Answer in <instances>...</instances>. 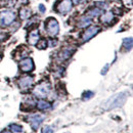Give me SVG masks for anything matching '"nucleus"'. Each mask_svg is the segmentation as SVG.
Listing matches in <instances>:
<instances>
[{
    "label": "nucleus",
    "mask_w": 133,
    "mask_h": 133,
    "mask_svg": "<svg viewBox=\"0 0 133 133\" xmlns=\"http://www.w3.org/2000/svg\"><path fill=\"white\" fill-rule=\"evenodd\" d=\"M128 97V93L127 92H120L117 93L114 96L110 97L109 99L104 102V104H102L104 110H113L119 107H122Z\"/></svg>",
    "instance_id": "f257e3e1"
},
{
    "label": "nucleus",
    "mask_w": 133,
    "mask_h": 133,
    "mask_svg": "<svg viewBox=\"0 0 133 133\" xmlns=\"http://www.w3.org/2000/svg\"><path fill=\"white\" fill-rule=\"evenodd\" d=\"M50 92V84L48 82H41L34 89L33 93L39 98H45Z\"/></svg>",
    "instance_id": "f03ea898"
},
{
    "label": "nucleus",
    "mask_w": 133,
    "mask_h": 133,
    "mask_svg": "<svg viewBox=\"0 0 133 133\" xmlns=\"http://www.w3.org/2000/svg\"><path fill=\"white\" fill-rule=\"evenodd\" d=\"M45 28H46V31L47 34L49 35L50 37H54L58 34L59 31V26H58V23L55 18L53 17H49L45 24Z\"/></svg>",
    "instance_id": "7ed1b4c3"
},
{
    "label": "nucleus",
    "mask_w": 133,
    "mask_h": 133,
    "mask_svg": "<svg viewBox=\"0 0 133 133\" xmlns=\"http://www.w3.org/2000/svg\"><path fill=\"white\" fill-rule=\"evenodd\" d=\"M16 19V12L12 10H4L0 12V24L2 26H9Z\"/></svg>",
    "instance_id": "20e7f679"
},
{
    "label": "nucleus",
    "mask_w": 133,
    "mask_h": 133,
    "mask_svg": "<svg viewBox=\"0 0 133 133\" xmlns=\"http://www.w3.org/2000/svg\"><path fill=\"white\" fill-rule=\"evenodd\" d=\"M73 7V2L72 0H63L59 2V4L57 5L56 7V10L59 12V14H63V15H66L68 14Z\"/></svg>",
    "instance_id": "39448f33"
},
{
    "label": "nucleus",
    "mask_w": 133,
    "mask_h": 133,
    "mask_svg": "<svg viewBox=\"0 0 133 133\" xmlns=\"http://www.w3.org/2000/svg\"><path fill=\"white\" fill-rule=\"evenodd\" d=\"M44 120V117L39 115V114H34L32 116L29 117V122H30V125L32 127L33 130H37L39 128V126L41 125V123L43 122Z\"/></svg>",
    "instance_id": "423d86ee"
},
{
    "label": "nucleus",
    "mask_w": 133,
    "mask_h": 133,
    "mask_svg": "<svg viewBox=\"0 0 133 133\" xmlns=\"http://www.w3.org/2000/svg\"><path fill=\"white\" fill-rule=\"evenodd\" d=\"M19 69L22 72L28 73V72H32L34 70V62L32 58L27 57L23 61H21L19 63Z\"/></svg>",
    "instance_id": "0eeeda50"
},
{
    "label": "nucleus",
    "mask_w": 133,
    "mask_h": 133,
    "mask_svg": "<svg viewBox=\"0 0 133 133\" xmlns=\"http://www.w3.org/2000/svg\"><path fill=\"white\" fill-rule=\"evenodd\" d=\"M34 83V78L31 76H25V77H22L19 80H18V86L22 90H27L29 89Z\"/></svg>",
    "instance_id": "6e6552de"
},
{
    "label": "nucleus",
    "mask_w": 133,
    "mask_h": 133,
    "mask_svg": "<svg viewBox=\"0 0 133 133\" xmlns=\"http://www.w3.org/2000/svg\"><path fill=\"white\" fill-rule=\"evenodd\" d=\"M99 28L98 27H90V28H87L85 31H84L83 35H82V40L83 42H86L88 40H90L92 37H94L96 34L99 32Z\"/></svg>",
    "instance_id": "1a4fd4ad"
},
{
    "label": "nucleus",
    "mask_w": 133,
    "mask_h": 133,
    "mask_svg": "<svg viewBox=\"0 0 133 133\" xmlns=\"http://www.w3.org/2000/svg\"><path fill=\"white\" fill-rule=\"evenodd\" d=\"M39 40H40V35H39L38 30L31 31L30 34H29V36H28V43L30 45H36Z\"/></svg>",
    "instance_id": "9d476101"
},
{
    "label": "nucleus",
    "mask_w": 133,
    "mask_h": 133,
    "mask_svg": "<svg viewBox=\"0 0 133 133\" xmlns=\"http://www.w3.org/2000/svg\"><path fill=\"white\" fill-rule=\"evenodd\" d=\"M73 52H74V49H72L70 47H66V48L62 49V51L58 53V58L61 61H66V59H68L72 55Z\"/></svg>",
    "instance_id": "9b49d317"
},
{
    "label": "nucleus",
    "mask_w": 133,
    "mask_h": 133,
    "mask_svg": "<svg viewBox=\"0 0 133 133\" xmlns=\"http://www.w3.org/2000/svg\"><path fill=\"white\" fill-rule=\"evenodd\" d=\"M37 108L40 111H46V110H49L51 108V104H50V102L46 101V100L40 99L37 102Z\"/></svg>",
    "instance_id": "f8f14e48"
},
{
    "label": "nucleus",
    "mask_w": 133,
    "mask_h": 133,
    "mask_svg": "<svg viewBox=\"0 0 133 133\" xmlns=\"http://www.w3.org/2000/svg\"><path fill=\"white\" fill-rule=\"evenodd\" d=\"M90 24H91V18L88 17V16H84V17H82L79 19L78 26H79L80 28H85V27L89 26Z\"/></svg>",
    "instance_id": "ddd939ff"
},
{
    "label": "nucleus",
    "mask_w": 133,
    "mask_h": 133,
    "mask_svg": "<svg viewBox=\"0 0 133 133\" xmlns=\"http://www.w3.org/2000/svg\"><path fill=\"white\" fill-rule=\"evenodd\" d=\"M113 19H114V15H113L112 11H108V12H105V14L101 17V22H102L103 24H110Z\"/></svg>",
    "instance_id": "4468645a"
},
{
    "label": "nucleus",
    "mask_w": 133,
    "mask_h": 133,
    "mask_svg": "<svg viewBox=\"0 0 133 133\" xmlns=\"http://www.w3.org/2000/svg\"><path fill=\"white\" fill-rule=\"evenodd\" d=\"M19 17L22 19H27L31 17V9L28 7H24L19 10Z\"/></svg>",
    "instance_id": "2eb2a0df"
},
{
    "label": "nucleus",
    "mask_w": 133,
    "mask_h": 133,
    "mask_svg": "<svg viewBox=\"0 0 133 133\" xmlns=\"http://www.w3.org/2000/svg\"><path fill=\"white\" fill-rule=\"evenodd\" d=\"M123 47L126 50H130L132 48V38L129 37V38H125L123 40Z\"/></svg>",
    "instance_id": "dca6fc26"
},
{
    "label": "nucleus",
    "mask_w": 133,
    "mask_h": 133,
    "mask_svg": "<svg viewBox=\"0 0 133 133\" xmlns=\"http://www.w3.org/2000/svg\"><path fill=\"white\" fill-rule=\"evenodd\" d=\"M100 14H101V9H99V8L96 7V8H92V9H90L86 16H88L89 17H98V16H100Z\"/></svg>",
    "instance_id": "f3484780"
},
{
    "label": "nucleus",
    "mask_w": 133,
    "mask_h": 133,
    "mask_svg": "<svg viewBox=\"0 0 133 133\" xmlns=\"http://www.w3.org/2000/svg\"><path fill=\"white\" fill-rule=\"evenodd\" d=\"M9 128L11 129V131L15 133H21L23 132V127L21 126V125H18V124H10L9 125Z\"/></svg>",
    "instance_id": "a211bd4d"
},
{
    "label": "nucleus",
    "mask_w": 133,
    "mask_h": 133,
    "mask_svg": "<svg viewBox=\"0 0 133 133\" xmlns=\"http://www.w3.org/2000/svg\"><path fill=\"white\" fill-rule=\"evenodd\" d=\"M36 45H37V47H38L39 49H45V48L47 47V41H46V39L39 40Z\"/></svg>",
    "instance_id": "6ab92c4d"
},
{
    "label": "nucleus",
    "mask_w": 133,
    "mask_h": 133,
    "mask_svg": "<svg viewBox=\"0 0 133 133\" xmlns=\"http://www.w3.org/2000/svg\"><path fill=\"white\" fill-rule=\"evenodd\" d=\"M94 96V92H92V91H85L83 93V99L84 100H88V99H90V98H92Z\"/></svg>",
    "instance_id": "aec40b11"
},
{
    "label": "nucleus",
    "mask_w": 133,
    "mask_h": 133,
    "mask_svg": "<svg viewBox=\"0 0 133 133\" xmlns=\"http://www.w3.org/2000/svg\"><path fill=\"white\" fill-rule=\"evenodd\" d=\"M53 132H54V129H53L52 126H45L41 130V133H53Z\"/></svg>",
    "instance_id": "412c9836"
},
{
    "label": "nucleus",
    "mask_w": 133,
    "mask_h": 133,
    "mask_svg": "<svg viewBox=\"0 0 133 133\" xmlns=\"http://www.w3.org/2000/svg\"><path fill=\"white\" fill-rule=\"evenodd\" d=\"M109 68H110V65H105V66L102 68V70H101V75H105L107 73H108V71H109Z\"/></svg>",
    "instance_id": "4be33fe9"
},
{
    "label": "nucleus",
    "mask_w": 133,
    "mask_h": 133,
    "mask_svg": "<svg viewBox=\"0 0 133 133\" xmlns=\"http://www.w3.org/2000/svg\"><path fill=\"white\" fill-rule=\"evenodd\" d=\"M96 5H97V6H100V7H102V8H107V5H105L104 2H96Z\"/></svg>",
    "instance_id": "5701e85b"
},
{
    "label": "nucleus",
    "mask_w": 133,
    "mask_h": 133,
    "mask_svg": "<svg viewBox=\"0 0 133 133\" xmlns=\"http://www.w3.org/2000/svg\"><path fill=\"white\" fill-rule=\"evenodd\" d=\"M39 9H40L41 12H44V11H45V7H44V5H43V4H40V5H39Z\"/></svg>",
    "instance_id": "b1692460"
},
{
    "label": "nucleus",
    "mask_w": 133,
    "mask_h": 133,
    "mask_svg": "<svg viewBox=\"0 0 133 133\" xmlns=\"http://www.w3.org/2000/svg\"><path fill=\"white\" fill-rule=\"evenodd\" d=\"M28 1L29 0H18V2L22 3V4H26V3H28Z\"/></svg>",
    "instance_id": "393cba45"
},
{
    "label": "nucleus",
    "mask_w": 133,
    "mask_h": 133,
    "mask_svg": "<svg viewBox=\"0 0 133 133\" xmlns=\"http://www.w3.org/2000/svg\"><path fill=\"white\" fill-rule=\"evenodd\" d=\"M0 133H12V132H10V131H8V130H3V131H1Z\"/></svg>",
    "instance_id": "a878e982"
},
{
    "label": "nucleus",
    "mask_w": 133,
    "mask_h": 133,
    "mask_svg": "<svg viewBox=\"0 0 133 133\" xmlns=\"http://www.w3.org/2000/svg\"><path fill=\"white\" fill-rule=\"evenodd\" d=\"M72 2H74V3H76V4H77V3L79 2V0H72Z\"/></svg>",
    "instance_id": "bb28decb"
},
{
    "label": "nucleus",
    "mask_w": 133,
    "mask_h": 133,
    "mask_svg": "<svg viewBox=\"0 0 133 133\" xmlns=\"http://www.w3.org/2000/svg\"><path fill=\"white\" fill-rule=\"evenodd\" d=\"M79 1H81V2H85L86 0H79Z\"/></svg>",
    "instance_id": "cd10ccee"
},
{
    "label": "nucleus",
    "mask_w": 133,
    "mask_h": 133,
    "mask_svg": "<svg viewBox=\"0 0 133 133\" xmlns=\"http://www.w3.org/2000/svg\"><path fill=\"white\" fill-rule=\"evenodd\" d=\"M0 61H1V55H0Z\"/></svg>",
    "instance_id": "c85d7f7f"
},
{
    "label": "nucleus",
    "mask_w": 133,
    "mask_h": 133,
    "mask_svg": "<svg viewBox=\"0 0 133 133\" xmlns=\"http://www.w3.org/2000/svg\"><path fill=\"white\" fill-rule=\"evenodd\" d=\"M66 133H68V132H66Z\"/></svg>",
    "instance_id": "c756f323"
}]
</instances>
